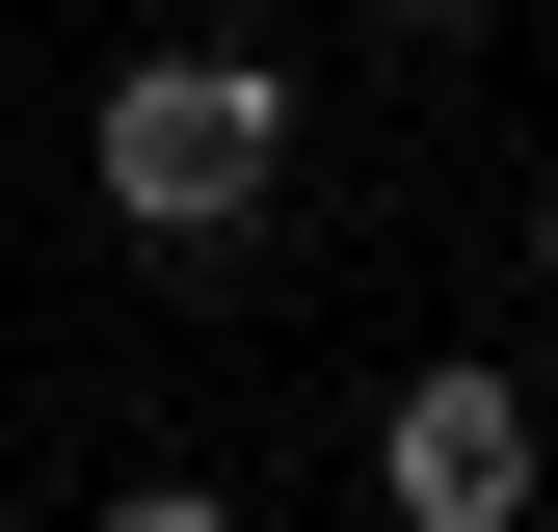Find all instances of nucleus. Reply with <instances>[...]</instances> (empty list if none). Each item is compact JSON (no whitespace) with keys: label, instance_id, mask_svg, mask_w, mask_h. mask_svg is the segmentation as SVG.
Wrapping results in <instances>:
<instances>
[{"label":"nucleus","instance_id":"f03ea898","mask_svg":"<svg viewBox=\"0 0 558 532\" xmlns=\"http://www.w3.org/2000/svg\"><path fill=\"white\" fill-rule=\"evenodd\" d=\"M532 480H558V452H532V373H399V426H373V506L399 532H532Z\"/></svg>","mask_w":558,"mask_h":532},{"label":"nucleus","instance_id":"7ed1b4c3","mask_svg":"<svg viewBox=\"0 0 558 532\" xmlns=\"http://www.w3.org/2000/svg\"><path fill=\"white\" fill-rule=\"evenodd\" d=\"M532 293H558V186H532Z\"/></svg>","mask_w":558,"mask_h":532},{"label":"nucleus","instance_id":"20e7f679","mask_svg":"<svg viewBox=\"0 0 558 532\" xmlns=\"http://www.w3.org/2000/svg\"><path fill=\"white\" fill-rule=\"evenodd\" d=\"M373 27H452V0H373Z\"/></svg>","mask_w":558,"mask_h":532},{"label":"nucleus","instance_id":"f257e3e1","mask_svg":"<svg viewBox=\"0 0 558 532\" xmlns=\"http://www.w3.org/2000/svg\"><path fill=\"white\" fill-rule=\"evenodd\" d=\"M81 186H107L133 240H266V186H293V81H266V53H214V27L133 53L107 133H81Z\"/></svg>","mask_w":558,"mask_h":532}]
</instances>
